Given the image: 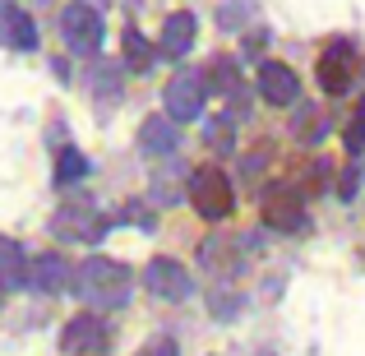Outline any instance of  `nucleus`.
I'll list each match as a JSON object with an SVG mask.
<instances>
[{
  "mask_svg": "<svg viewBox=\"0 0 365 356\" xmlns=\"http://www.w3.org/2000/svg\"><path fill=\"white\" fill-rule=\"evenodd\" d=\"M259 98L273 102V107H296L301 102V79H296L292 65H282V61L259 65Z\"/></svg>",
  "mask_w": 365,
  "mask_h": 356,
  "instance_id": "obj_10",
  "label": "nucleus"
},
{
  "mask_svg": "<svg viewBox=\"0 0 365 356\" xmlns=\"http://www.w3.org/2000/svg\"><path fill=\"white\" fill-rule=\"evenodd\" d=\"M93 88L116 98V70H111V65H98V74H93Z\"/></svg>",
  "mask_w": 365,
  "mask_h": 356,
  "instance_id": "obj_22",
  "label": "nucleus"
},
{
  "mask_svg": "<svg viewBox=\"0 0 365 356\" xmlns=\"http://www.w3.org/2000/svg\"><path fill=\"white\" fill-rule=\"evenodd\" d=\"M204 139H208V148H213V153H232L236 148L232 121H227V116H213V121H208V130H204Z\"/></svg>",
  "mask_w": 365,
  "mask_h": 356,
  "instance_id": "obj_19",
  "label": "nucleus"
},
{
  "mask_svg": "<svg viewBox=\"0 0 365 356\" xmlns=\"http://www.w3.org/2000/svg\"><path fill=\"white\" fill-rule=\"evenodd\" d=\"M70 264H65L61 255H37L33 264H28V287L33 292H42V296H56V292H65V283H70Z\"/></svg>",
  "mask_w": 365,
  "mask_h": 356,
  "instance_id": "obj_11",
  "label": "nucleus"
},
{
  "mask_svg": "<svg viewBox=\"0 0 365 356\" xmlns=\"http://www.w3.org/2000/svg\"><path fill=\"white\" fill-rule=\"evenodd\" d=\"M61 347L70 356H107V324L98 315H74L61 333Z\"/></svg>",
  "mask_w": 365,
  "mask_h": 356,
  "instance_id": "obj_9",
  "label": "nucleus"
},
{
  "mask_svg": "<svg viewBox=\"0 0 365 356\" xmlns=\"http://www.w3.org/2000/svg\"><path fill=\"white\" fill-rule=\"evenodd\" d=\"M190 204H195L199 218L222 223V218L236 208V195H232L227 171H217V167H195V171H190Z\"/></svg>",
  "mask_w": 365,
  "mask_h": 356,
  "instance_id": "obj_2",
  "label": "nucleus"
},
{
  "mask_svg": "<svg viewBox=\"0 0 365 356\" xmlns=\"http://www.w3.org/2000/svg\"><path fill=\"white\" fill-rule=\"evenodd\" d=\"M176 143H180V134H176V121L162 111V116H148L139 125V148L143 153H153V158H167V153H176Z\"/></svg>",
  "mask_w": 365,
  "mask_h": 356,
  "instance_id": "obj_13",
  "label": "nucleus"
},
{
  "mask_svg": "<svg viewBox=\"0 0 365 356\" xmlns=\"http://www.w3.org/2000/svg\"><path fill=\"white\" fill-rule=\"evenodd\" d=\"M51 232L61 236V240H79V245H93V240L107 232V218H102L93 204H65L61 213L51 218Z\"/></svg>",
  "mask_w": 365,
  "mask_h": 356,
  "instance_id": "obj_8",
  "label": "nucleus"
},
{
  "mask_svg": "<svg viewBox=\"0 0 365 356\" xmlns=\"http://www.w3.org/2000/svg\"><path fill=\"white\" fill-rule=\"evenodd\" d=\"M61 37L70 51L79 56H93L102 46V37H107V24H102L98 5H83V0H74V5L61 9Z\"/></svg>",
  "mask_w": 365,
  "mask_h": 356,
  "instance_id": "obj_3",
  "label": "nucleus"
},
{
  "mask_svg": "<svg viewBox=\"0 0 365 356\" xmlns=\"http://www.w3.org/2000/svg\"><path fill=\"white\" fill-rule=\"evenodd\" d=\"M195 33H199V19H195V14H185V9H180V14H171L167 24H162L158 51H162V56H171V61H176V56H185L190 46H195Z\"/></svg>",
  "mask_w": 365,
  "mask_h": 356,
  "instance_id": "obj_12",
  "label": "nucleus"
},
{
  "mask_svg": "<svg viewBox=\"0 0 365 356\" xmlns=\"http://www.w3.org/2000/svg\"><path fill=\"white\" fill-rule=\"evenodd\" d=\"M213 93H227V98H236V93H241L236 65L227 61V56H217V61H213Z\"/></svg>",
  "mask_w": 365,
  "mask_h": 356,
  "instance_id": "obj_20",
  "label": "nucleus"
},
{
  "mask_svg": "<svg viewBox=\"0 0 365 356\" xmlns=\"http://www.w3.org/2000/svg\"><path fill=\"white\" fill-rule=\"evenodd\" d=\"M0 287L5 292H19V287H28V255L19 240L0 236Z\"/></svg>",
  "mask_w": 365,
  "mask_h": 356,
  "instance_id": "obj_14",
  "label": "nucleus"
},
{
  "mask_svg": "<svg viewBox=\"0 0 365 356\" xmlns=\"http://www.w3.org/2000/svg\"><path fill=\"white\" fill-rule=\"evenodd\" d=\"M259 208H264V227H273V232H296V227L305 223V199H301V190L287 185V180L268 185L264 199H259Z\"/></svg>",
  "mask_w": 365,
  "mask_h": 356,
  "instance_id": "obj_6",
  "label": "nucleus"
},
{
  "mask_svg": "<svg viewBox=\"0 0 365 356\" xmlns=\"http://www.w3.org/2000/svg\"><path fill=\"white\" fill-rule=\"evenodd\" d=\"M143 287H148L158 301H185V296L195 292V283H190V268L176 264V259H167V255L148 259V268H143Z\"/></svg>",
  "mask_w": 365,
  "mask_h": 356,
  "instance_id": "obj_7",
  "label": "nucleus"
},
{
  "mask_svg": "<svg viewBox=\"0 0 365 356\" xmlns=\"http://www.w3.org/2000/svg\"><path fill=\"white\" fill-rule=\"evenodd\" d=\"M361 70H365V61H361Z\"/></svg>",
  "mask_w": 365,
  "mask_h": 356,
  "instance_id": "obj_25",
  "label": "nucleus"
},
{
  "mask_svg": "<svg viewBox=\"0 0 365 356\" xmlns=\"http://www.w3.org/2000/svg\"><path fill=\"white\" fill-rule=\"evenodd\" d=\"M130 287H134V273L107 255H93L74 268V292L93 310H116V305H125L130 301Z\"/></svg>",
  "mask_w": 365,
  "mask_h": 356,
  "instance_id": "obj_1",
  "label": "nucleus"
},
{
  "mask_svg": "<svg viewBox=\"0 0 365 356\" xmlns=\"http://www.w3.org/2000/svg\"><path fill=\"white\" fill-rule=\"evenodd\" d=\"M0 301H5V287H0Z\"/></svg>",
  "mask_w": 365,
  "mask_h": 356,
  "instance_id": "obj_24",
  "label": "nucleus"
},
{
  "mask_svg": "<svg viewBox=\"0 0 365 356\" xmlns=\"http://www.w3.org/2000/svg\"><path fill=\"white\" fill-rule=\"evenodd\" d=\"M204 98H208V79L199 70H176L167 79V88H162V102H167V116L176 125L195 121L199 111H204Z\"/></svg>",
  "mask_w": 365,
  "mask_h": 356,
  "instance_id": "obj_4",
  "label": "nucleus"
},
{
  "mask_svg": "<svg viewBox=\"0 0 365 356\" xmlns=\"http://www.w3.org/2000/svg\"><path fill=\"white\" fill-rule=\"evenodd\" d=\"M356 74H361V61H356V51H351V42H329L324 46V56H319V88L329 93V98H342V93L356 83Z\"/></svg>",
  "mask_w": 365,
  "mask_h": 356,
  "instance_id": "obj_5",
  "label": "nucleus"
},
{
  "mask_svg": "<svg viewBox=\"0 0 365 356\" xmlns=\"http://www.w3.org/2000/svg\"><path fill=\"white\" fill-rule=\"evenodd\" d=\"M199 259H204V268H213V273L227 278L236 268V240H204Z\"/></svg>",
  "mask_w": 365,
  "mask_h": 356,
  "instance_id": "obj_17",
  "label": "nucleus"
},
{
  "mask_svg": "<svg viewBox=\"0 0 365 356\" xmlns=\"http://www.w3.org/2000/svg\"><path fill=\"white\" fill-rule=\"evenodd\" d=\"M0 42L14 46V51H33L37 46V28L24 9H0Z\"/></svg>",
  "mask_w": 365,
  "mask_h": 356,
  "instance_id": "obj_15",
  "label": "nucleus"
},
{
  "mask_svg": "<svg viewBox=\"0 0 365 356\" xmlns=\"http://www.w3.org/2000/svg\"><path fill=\"white\" fill-rule=\"evenodd\" d=\"M342 143H347V153H361L365 148V102H361V111L347 121V134H342Z\"/></svg>",
  "mask_w": 365,
  "mask_h": 356,
  "instance_id": "obj_21",
  "label": "nucleus"
},
{
  "mask_svg": "<svg viewBox=\"0 0 365 356\" xmlns=\"http://www.w3.org/2000/svg\"><path fill=\"white\" fill-rule=\"evenodd\" d=\"M88 176V158H83L79 148H61L56 153V180L61 185H74V180Z\"/></svg>",
  "mask_w": 365,
  "mask_h": 356,
  "instance_id": "obj_18",
  "label": "nucleus"
},
{
  "mask_svg": "<svg viewBox=\"0 0 365 356\" xmlns=\"http://www.w3.org/2000/svg\"><path fill=\"white\" fill-rule=\"evenodd\" d=\"M139 356H176V342H171V338H158V342H148Z\"/></svg>",
  "mask_w": 365,
  "mask_h": 356,
  "instance_id": "obj_23",
  "label": "nucleus"
},
{
  "mask_svg": "<svg viewBox=\"0 0 365 356\" xmlns=\"http://www.w3.org/2000/svg\"><path fill=\"white\" fill-rule=\"evenodd\" d=\"M153 56H158V51H153L148 37H143L139 28H125V65L143 74V70H153Z\"/></svg>",
  "mask_w": 365,
  "mask_h": 356,
  "instance_id": "obj_16",
  "label": "nucleus"
}]
</instances>
